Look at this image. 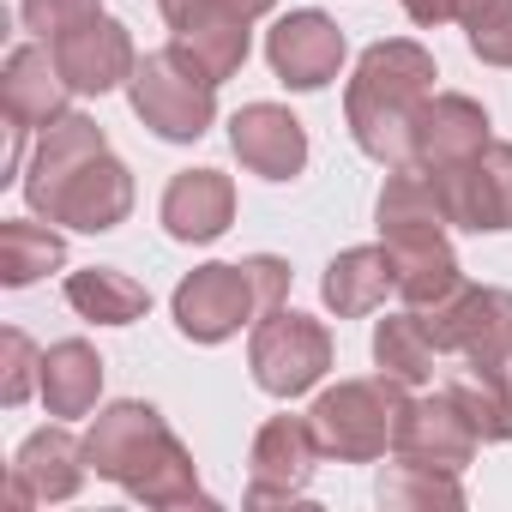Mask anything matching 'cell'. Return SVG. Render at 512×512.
<instances>
[{"label": "cell", "instance_id": "6da1fadb", "mask_svg": "<svg viewBox=\"0 0 512 512\" xmlns=\"http://www.w3.org/2000/svg\"><path fill=\"white\" fill-rule=\"evenodd\" d=\"M25 199L49 223L103 235V229L127 223V211H133V175L109 151V139H103V127L91 115H61L55 127H43V139L31 151Z\"/></svg>", "mask_w": 512, "mask_h": 512}, {"label": "cell", "instance_id": "7a4b0ae2", "mask_svg": "<svg viewBox=\"0 0 512 512\" xmlns=\"http://www.w3.org/2000/svg\"><path fill=\"white\" fill-rule=\"evenodd\" d=\"M85 464L145 506H211V494L199 488L193 452L175 440L157 404L121 398L97 410V422L85 428Z\"/></svg>", "mask_w": 512, "mask_h": 512}, {"label": "cell", "instance_id": "3957f363", "mask_svg": "<svg viewBox=\"0 0 512 512\" xmlns=\"http://www.w3.org/2000/svg\"><path fill=\"white\" fill-rule=\"evenodd\" d=\"M434 79H440L434 55L410 37L362 49L350 91H344V121L374 163H392V169L410 163V127H416L422 103L434 97Z\"/></svg>", "mask_w": 512, "mask_h": 512}, {"label": "cell", "instance_id": "277c9868", "mask_svg": "<svg viewBox=\"0 0 512 512\" xmlns=\"http://www.w3.org/2000/svg\"><path fill=\"white\" fill-rule=\"evenodd\" d=\"M410 398H404V380L392 374H374V380H338L314 398L308 422L326 446V458L338 464H368L380 458L386 446H398V422H404Z\"/></svg>", "mask_w": 512, "mask_h": 512}, {"label": "cell", "instance_id": "5b68a950", "mask_svg": "<svg viewBox=\"0 0 512 512\" xmlns=\"http://www.w3.org/2000/svg\"><path fill=\"white\" fill-rule=\"evenodd\" d=\"M127 97H133V115H139L157 139H169V145H193V139H205V127L217 121V79L199 73L175 43H169V49H151V55L133 67Z\"/></svg>", "mask_w": 512, "mask_h": 512}, {"label": "cell", "instance_id": "8992f818", "mask_svg": "<svg viewBox=\"0 0 512 512\" xmlns=\"http://www.w3.org/2000/svg\"><path fill=\"white\" fill-rule=\"evenodd\" d=\"M247 368H253V380H260V392H272V398H302V392L320 386L326 368H332V332H326L314 314L272 308V314H260V326H253Z\"/></svg>", "mask_w": 512, "mask_h": 512}, {"label": "cell", "instance_id": "52a82bcc", "mask_svg": "<svg viewBox=\"0 0 512 512\" xmlns=\"http://www.w3.org/2000/svg\"><path fill=\"white\" fill-rule=\"evenodd\" d=\"M169 314H175V332L181 338L223 344L247 320H260L266 302H260V284H253V272L241 260V266H199V272H187L175 284V296H169Z\"/></svg>", "mask_w": 512, "mask_h": 512}, {"label": "cell", "instance_id": "ba28073f", "mask_svg": "<svg viewBox=\"0 0 512 512\" xmlns=\"http://www.w3.org/2000/svg\"><path fill=\"white\" fill-rule=\"evenodd\" d=\"M43 43H49L55 67H61V79L73 85V97H103V91L127 85L133 67H139L127 25L109 19V13H97V7H91V13H73V19L55 25Z\"/></svg>", "mask_w": 512, "mask_h": 512}, {"label": "cell", "instance_id": "9c48e42d", "mask_svg": "<svg viewBox=\"0 0 512 512\" xmlns=\"http://www.w3.org/2000/svg\"><path fill=\"white\" fill-rule=\"evenodd\" d=\"M422 175H428V169H422ZM434 187H440V205H446L452 229H470V235H500V229H512V145L488 139L476 157L440 169Z\"/></svg>", "mask_w": 512, "mask_h": 512}, {"label": "cell", "instance_id": "30bf717a", "mask_svg": "<svg viewBox=\"0 0 512 512\" xmlns=\"http://www.w3.org/2000/svg\"><path fill=\"white\" fill-rule=\"evenodd\" d=\"M320 434L308 416H272L253 434V458H247V506H290L308 494L314 470H320Z\"/></svg>", "mask_w": 512, "mask_h": 512}, {"label": "cell", "instance_id": "8fae6325", "mask_svg": "<svg viewBox=\"0 0 512 512\" xmlns=\"http://www.w3.org/2000/svg\"><path fill=\"white\" fill-rule=\"evenodd\" d=\"M428 326H434V344L446 356L512 368V290L464 284L458 296H446L440 308H428Z\"/></svg>", "mask_w": 512, "mask_h": 512}, {"label": "cell", "instance_id": "7c38bea8", "mask_svg": "<svg viewBox=\"0 0 512 512\" xmlns=\"http://www.w3.org/2000/svg\"><path fill=\"white\" fill-rule=\"evenodd\" d=\"M85 440H73L67 428H37L19 452H13V470H7V506L25 512V506H49V500H73L85 488Z\"/></svg>", "mask_w": 512, "mask_h": 512}, {"label": "cell", "instance_id": "4fadbf2b", "mask_svg": "<svg viewBox=\"0 0 512 512\" xmlns=\"http://www.w3.org/2000/svg\"><path fill=\"white\" fill-rule=\"evenodd\" d=\"M266 61H272V73H278L290 91H320V85H332L338 67H344V31H338L326 13H314V7L284 13V19L266 31Z\"/></svg>", "mask_w": 512, "mask_h": 512}, {"label": "cell", "instance_id": "5bb4252c", "mask_svg": "<svg viewBox=\"0 0 512 512\" xmlns=\"http://www.w3.org/2000/svg\"><path fill=\"white\" fill-rule=\"evenodd\" d=\"M488 145V109L476 97H458V91H434L410 127V169H452L464 157H476Z\"/></svg>", "mask_w": 512, "mask_h": 512}, {"label": "cell", "instance_id": "9a60e30c", "mask_svg": "<svg viewBox=\"0 0 512 512\" xmlns=\"http://www.w3.org/2000/svg\"><path fill=\"white\" fill-rule=\"evenodd\" d=\"M229 145L241 157V169H253L260 181H290L308 169V133L284 103H247L229 121Z\"/></svg>", "mask_w": 512, "mask_h": 512}, {"label": "cell", "instance_id": "2e32d148", "mask_svg": "<svg viewBox=\"0 0 512 512\" xmlns=\"http://www.w3.org/2000/svg\"><path fill=\"white\" fill-rule=\"evenodd\" d=\"M67 97H73V85L61 79L49 43H19L7 55V67H0V109H7V121L31 127V133H43L61 115H73Z\"/></svg>", "mask_w": 512, "mask_h": 512}, {"label": "cell", "instance_id": "e0dca14e", "mask_svg": "<svg viewBox=\"0 0 512 512\" xmlns=\"http://www.w3.org/2000/svg\"><path fill=\"white\" fill-rule=\"evenodd\" d=\"M374 223H380L386 247H434V241H446V229H452L434 175H422V169H410V163H404L398 175H386L380 205H374Z\"/></svg>", "mask_w": 512, "mask_h": 512}, {"label": "cell", "instance_id": "ac0fdd59", "mask_svg": "<svg viewBox=\"0 0 512 512\" xmlns=\"http://www.w3.org/2000/svg\"><path fill=\"white\" fill-rule=\"evenodd\" d=\"M398 458L428 464V470H464L476 458V428L458 416V404L440 398H410L404 422H398Z\"/></svg>", "mask_w": 512, "mask_h": 512}, {"label": "cell", "instance_id": "d6986e66", "mask_svg": "<svg viewBox=\"0 0 512 512\" xmlns=\"http://www.w3.org/2000/svg\"><path fill=\"white\" fill-rule=\"evenodd\" d=\"M235 223V181L223 169H181L163 187V229L175 241H217Z\"/></svg>", "mask_w": 512, "mask_h": 512}, {"label": "cell", "instance_id": "ffe728a7", "mask_svg": "<svg viewBox=\"0 0 512 512\" xmlns=\"http://www.w3.org/2000/svg\"><path fill=\"white\" fill-rule=\"evenodd\" d=\"M392 290H398V253L392 247H344L320 278V296H326V308L338 320L374 314Z\"/></svg>", "mask_w": 512, "mask_h": 512}, {"label": "cell", "instance_id": "44dd1931", "mask_svg": "<svg viewBox=\"0 0 512 512\" xmlns=\"http://www.w3.org/2000/svg\"><path fill=\"white\" fill-rule=\"evenodd\" d=\"M43 404L49 416H91L103 398V356L85 338H61L43 350Z\"/></svg>", "mask_w": 512, "mask_h": 512}, {"label": "cell", "instance_id": "7402d4cb", "mask_svg": "<svg viewBox=\"0 0 512 512\" xmlns=\"http://www.w3.org/2000/svg\"><path fill=\"white\" fill-rule=\"evenodd\" d=\"M446 398L458 404V416L476 428V440H512V374L488 368V362H464L446 380Z\"/></svg>", "mask_w": 512, "mask_h": 512}, {"label": "cell", "instance_id": "603a6c76", "mask_svg": "<svg viewBox=\"0 0 512 512\" xmlns=\"http://www.w3.org/2000/svg\"><path fill=\"white\" fill-rule=\"evenodd\" d=\"M67 308L79 320H97V326H133L145 308H151V290L115 266H91V272H73L67 278Z\"/></svg>", "mask_w": 512, "mask_h": 512}, {"label": "cell", "instance_id": "cb8c5ba5", "mask_svg": "<svg viewBox=\"0 0 512 512\" xmlns=\"http://www.w3.org/2000/svg\"><path fill=\"white\" fill-rule=\"evenodd\" d=\"M440 356H446V350L434 344V326H428V314H416V308L374 326V362H380V374H392V380H404V386L434 380V362H440Z\"/></svg>", "mask_w": 512, "mask_h": 512}, {"label": "cell", "instance_id": "d4e9b609", "mask_svg": "<svg viewBox=\"0 0 512 512\" xmlns=\"http://www.w3.org/2000/svg\"><path fill=\"white\" fill-rule=\"evenodd\" d=\"M61 266H67V241L49 223H31V217L0 223V284L7 290H25V284H37L43 272H61Z\"/></svg>", "mask_w": 512, "mask_h": 512}, {"label": "cell", "instance_id": "484cf974", "mask_svg": "<svg viewBox=\"0 0 512 512\" xmlns=\"http://www.w3.org/2000/svg\"><path fill=\"white\" fill-rule=\"evenodd\" d=\"M374 494H380L386 512H458L464 506L458 470H428V464H410V458L386 464Z\"/></svg>", "mask_w": 512, "mask_h": 512}, {"label": "cell", "instance_id": "4316f807", "mask_svg": "<svg viewBox=\"0 0 512 512\" xmlns=\"http://www.w3.org/2000/svg\"><path fill=\"white\" fill-rule=\"evenodd\" d=\"M392 253H398V296H404V308L428 314V308H440L446 296L464 290V272H458L446 241H434V247H392Z\"/></svg>", "mask_w": 512, "mask_h": 512}, {"label": "cell", "instance_id": "83f0119b", "mask_svg": "<svg viewBox=\"0 0 512 512\" xmlns=\"http://www.w3.org/2000/svg\"><path fill=\"white\" fill-rule=\"evenodd\" d=\"M175 37H199V31H241L253 19H266L278 0H157Z\"/></svg>", "mask_w": 512, "mask_h": 512}, {"label": "cell", "instance_id": "f1b7e54d", "mask_svg": "<svg viewBox=\"0 0 512 512\" xmlns=\"http://www.w3.org/2000/svg\"><path fill=\"white\" fill-rule=\"evenodd\" d=\"M452 19L470 31L476 61L512 67V0H452Z\"/></svg>", "mask_w": 512, "mask_h": 512}, {"label": "cell", "instance_id": "f546056e", "mask_svg": "<svg viewBox=\"0 0 512 512\" xmlns=\"http://www.w3.org/2000/svg\"><path fill=\"white\" fill-rule=\"evenodd\" d=\"M31 386H43V356L19 326H7L0 332V404L19 410L31 398Z\"/></svg>", "mask_w": 512, "mask_h": 512}, {"label": "cell", "instance_id": "4dcf8cb0", "mask_svg": "<svg viewBox=\"0 0 512 512\" xmlns=\"http://www.w3.org/2000/svg\"><path fill=\"white\" fill-rule=\"evenodd\" d=\"M97 0H19V19H25V31H37V37H49L55 25H67L73 13H91Z\"/></svg>", "mask_w": 512, "mask_h": 512}, {"label": "cell", "instance_id": "1f68e13d", "mask_svg": "<svg viewBox=\"0 0 512 512\" xmlns=\"http://www.w3.org/2000/svg\"><path fill=\"white\" fill-rule=\"evenodd\" d=\"M247 272H253V284H260V302H266V314H272V308H284V296H290V266L278 260V253H253V260H247Z\"/></svg>", "mask_w": 512, "mask_h": 512}, {"label": "cell", "instance_id": "d6a6232c", "mask_svg": "<svg viewBox=\"0 0 512 512\" xmlns=\"http://www.w3.org/2000/svg\"><path fill=\"white\" fill-rule=\"evenodd\" d=\"M404 13H410L416 25H428V31H434V25H446V19H452V0H404Z\"/></svg>", "mask_w": 512, "mask_h": 512}]
</instances>
